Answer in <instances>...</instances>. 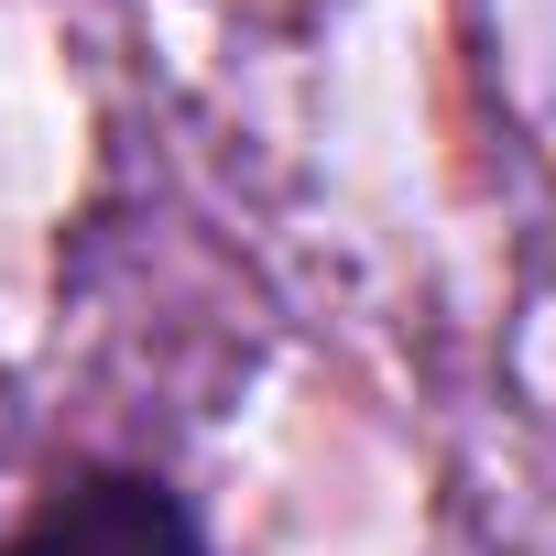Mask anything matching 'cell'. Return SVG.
I'll return each mask as SVG.
<instances>
[{"label": "cell", "mask_w": 556, "mask_h": 556, "mask_svg": "<svg viewBox=\"0 0 556 556\" xmlns=\"http://www.w3.org/2000/svg\"><path fill=\"white\" fill-rule=\"evenodd\" d=\"M0 556H207V534H197L175 480H153V469H77V480H55L23 513V534Z\"/></svg>", "instance_id": "cell-1"}]
</instances>
